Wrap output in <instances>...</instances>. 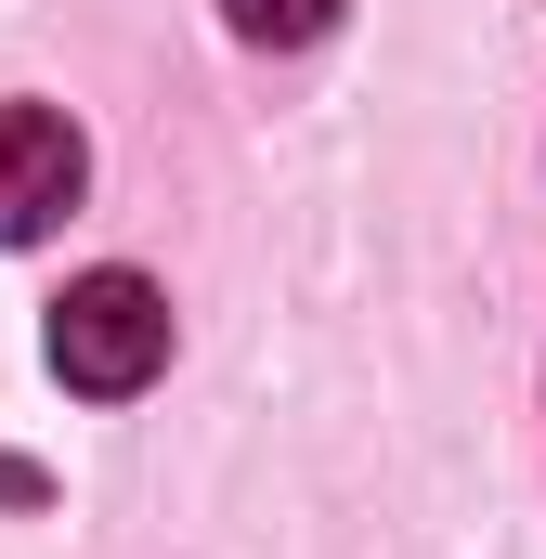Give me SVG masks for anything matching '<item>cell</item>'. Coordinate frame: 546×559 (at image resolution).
Returning <instances> with one entry per match:
<instances>
[{"instance_id": "obj_1", "label": "cell", "mask_w": 546, "mask_h": 559, "mask_svg": "<svg viewBox=\"0 0 546 559\" xmlns=\"http://www.w3.org/2000/svg\"><path fill=\"white\" fill-rule=\"evenodd\" d=\"M156 365H169V299H156L131 261H105V274H79L52 299V378H66L79 404H131Z\"/></svg>"}, {"instance_id": "obj_3", "label": "cell", "mask_w": 546, "mask_h": 559, "mask_svg": "<svg viewBox=\"0 0 546 559\" xmlns=\"http://www.w3.org/2000/svg\"><path fill=\"white\" fill-rule=\"evenodd\" d=\"M222 26H235L248 52H312V39L339 26V0H222Z\"/></svg>"}, {"instance_id": "obj_2", "label": "cell", "mask_w": 546, "mask_h": 559, "mask_svg": "<svg viewBox=\"0 0 546 559\" xmlns=\"http://www.w3.org/2000/svg\"><path fill=\"white\" fill-rule=\"evenodd\" d=\"M92 182V143L52 105H0V248H39Z\"/></svg>"}]
</instances>
